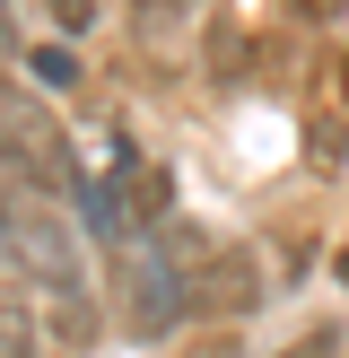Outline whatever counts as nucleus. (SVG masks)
Wrapping results in <instances>:
<instances>
[{
  "mask_svg": "<svg viewBox=\"0 0 349 358\" xmlns=\"http://www.w3.org/2000/svg\"><path fill=\"white\" fill-rule=\"evenodd\" d=\"M0 280L27 306H44L70 341L96 332V280H87V236L61 201L35 192H0Z\"/></svg>",
  "mask_w": 349,
  "mask_h": 358,
  "instance_id": "f257e3e1",
  "label": "nucleus"
},
{
  "mask_svg": "<svg viewBox=\"0 0 349 358\" xmlns=\"http://www.w3.org/2000/svg\"><path fill=\"white\" fill-rule=\"evenodd\" d=\"M87 175L70 131L35 105V87H0V192H35V201H70Z\"/></svg>",
  "mask_w": 349,
  "mask_h": 358,
  "instance_id": "f03ea898",
  "label": "nucleus"
},
{
  "mask_svg": "<svg viewBox=\"0 0 349 358\" xmlns=\"http://www.w3.org/2000/svg\"><path fill=\"white\" fill-rule=\"evenodd\" d=\"M105 297H114L122 332H140V341H166L174 324H192L201 315V289H192V262H174L166 245H149V254H131L114 280H105Z\"/></svg>",
  "mask_w": 349,
  "mask_h": 358,
  "instance_id": "7ed1b4c3",
  "label": "nucleus"
},
{
  "mask_svg": "<svg viewBox=\"0 0 349 358\" xmlns=\"http://www.w3.org/2000/svg\"><path fill=\"white\" fill-rule=\"evenodd\" d=\"M192 289H201V315H253L271 280H262L253 245H209L201 271H192Z\"/></svg>",
  "mask_w": 349,
  "mask_h": 358,
  "instance_id": "20e7f679",
  "label": "nucleus"
},
{
  "mask_svg": "<svg viewBox=\"0 0 349 358\" xmlns=\"http://www.w3.org/2000/svg\"><path fill=\"white\" fill-rule=\"evenodd\" d=\"M209 0H131V35L140 44H174L184 27H201Z\"/></svg>",
  "mask_w": 349,
  "mask_h": 358,
  "instance_id": "39448f33",
  "label": "nucleus"
},
{
  "mask_svg": "<svg viewBox=\"0 0 349 358\" xmlns=\"http://www.w3.org/2000/svg\"><path fill=\"white\" fill-rule=\"evenodd\" d=\"M271 358H349V324H341V315H314V324L288 332Z\"/></svg>",
  "mask_w": 349,
  "mask_h": 358,
  "instance_id": "423d86ee",
  "label": "nucleus"
},
{
  "mask_svg": "<svg viewBox=\"0 0 349 358\" xmlns=\"http://www.w3.org/2000/svg\"><path fill=\"white\" fill-rule=\"evenodd\" d=\"M27 70H35V87L70 96L79 87V44H27Z\"/></svg>",
  "mask_w": 349,
  "mask_h": 358,
  "instance_id": "0eeeda50",
  "label": "nucleus"
},
{
  "mask_svg": "<svg viewBox=\"0 0 349 358\" xmlns=\"http://www.w3.org/2000/svg\"><path fill=\"white\" fill-rule=\"evenodd\" d=\"M44 27H52V44H79L96 27V0H44Z\"/></svg>",
  "mask_w": 349,
  "mask_h": 358,
  "instance_id": "6e6552de",
  "label": "nucleus"
},
{
  "mask_svg": "<svg viewBox=\"0 0 349 358\" xmlns=\"http://www.w3.org/2000/svg\"><path fill=\"white\" fill-rule=\"evenodd\" d=\"M0 358H44V341H35V324L0 297Z\"/></svg>",
  "mask_w": 349,
  "mask_h": 358,
  "instance_id": "1a4fd4ad",
  "label": "nucleus"
},
{
  "mask_svg": "<svg viewBox=\"0 0 349 358\" xmlns=\"http://www.w3.org/2000/svg\"><path fill=\"white\" fill-rule=\"evenodd\" d=\"M288 17H297V27H341L349 0H288Z\"/></svg>",
  "mask_w": 349,
  "mask_h": 358,
  "instance_id": "9d476101",
  "label": "nucleus"
},
{
  "mask_svg": "<svg viewBox=\"0 0 349 358\" xmlns=\"http://www.w3.org/2000/svg\"><path fill=\"white\" fill-rule=\"evenodd\" d=\"M332 96H341V114H349V62H332Z\"/></svg>",
  "mask_w": 349,
  "mask_h": 358,
  "instance_id": "9b49d317",
  "label": "nucleus"
},
{
  "mask_svg": "<svg viewBox=\"0 0 349 358\" xmlns=\"http://www.w3.org/2000/svg\"><path fill=\"white\" fill-rule=\"evenodd\" d=\"M9 35H17V9H9V0H0V44H9Z\"/></svg>",
  "mask_w": 349,
  "mask_h": 358,
  "instance_id": "f8f14e48",
  "label": "nucleus"
}]
</instances>
